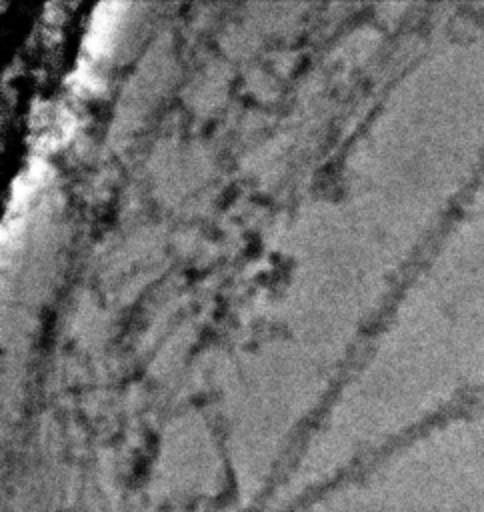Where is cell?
Segmentation results:
<instances>
[{
    "label": "cell",
    "mask_w": 484,
    "mask_h": 512,
    "mask_svg": "<svg viewBox=\"0 0 484 512\" xmlns=\"http://www.w3.org/2000/svg\"><path fill=\"white\" fill-rule=\"evenodd\" d=\"M50 178V168L44 160L32 158L28 166L16 176L12 182L10 190V200H8V212L2 222V242L10 244L12 238L20 232L22 228V214L30 202V198L38 192V188Z\"/></svg>",
    "instance_id": "cell-1"
},
{
    "label": "cell",
    "mask_w": 484,
    "mask_h": 512,
    "mask_svg": "<svg viewBox=\"0 0 484 512\" xmlns=\"http://www.w3.org/2000/svg\"><path fill=\"white\" fill-rule=\"evenodd\" d=\"M124 8V2H102L94 8L84 36V52L90 58H102L112 50Z\"/></svg>",
    "instance_id": "cell-2"
},
{
    "label": "cell",
    "mask_w": 484,
    "mask_h": 512,
    "mask_svg": "<svg viewBox=\"0 0 484 512\" xmlns=\"http://www.w3.org/2000/svg\"><path fill=\"white\" fill-rule=\"evenodd\" d=\"M34 116L36 120L32 124V130L36 132L38 150H52L64 144L74 132V116L62 106L48 104L44 108H38Z\"/></svg>",
    "instance_id": "cell-3"
},
{
    "label": "cell",
    "mask_w": 484,
    "mask_h": 512,
    "mask_svg": "<svg viewBox=\"0 0 484 512\" xmlns=\"http://www.w3.org/2000/svg\"><path fill=\"white\" fill-rule=\"evenodd\" d=\"M68 86L80 94H96L102 90V80L90 66L80 62V66L68 76Z\"/></svg>",
    "instance_id": "cell-4"
}]
</instances>
